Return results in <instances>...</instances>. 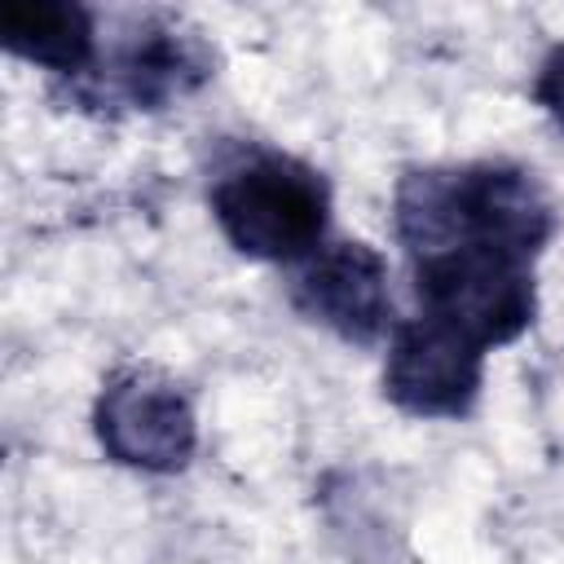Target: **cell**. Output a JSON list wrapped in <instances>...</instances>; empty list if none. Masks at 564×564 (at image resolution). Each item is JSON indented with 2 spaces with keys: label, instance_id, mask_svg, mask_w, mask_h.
Segmentation results:
<instances>
[{
  "label": "cell",
  "instance_id": "5",
  "mask_svg": "<svg viewBox=\"0 0 564 564\" xmlns=\"http://www.w3.org/2000/svg\"><path fill=\"white\" fill-rule=\"evenodd\" d=\"M93 436L101 454L128 471L176 476L194 463L198 414L189 392L154 361H128L106 375L93 401Z\"/></svg>",
  "mask_w": 564,
  "mask_h": 564
},
{
  "label": "cell",
  "instance_id": "1",
  "mask_svg": "<svg viewBox=\"0 0 564 564\" xmlns=\"http://www.w3.org/2000/svg\"><path fill=\"white\" fill-rule=\"evenodd\" d=\"M560 212L542 176L516 159L405 167L392 185V238H507L546 251Z\"/></svg>",
  "mask_w": 564,
  "mask_h": 564
},
{
  "label": "cell",
  "instance_id": "6",
  "mask_svg": "<svg viewBox=\"0 0 564 564\" xmlns=\"http://www.w3.org/2000/svg\"><path fill=\"white\" fill-rule=\"evenodd\" d=\"M286 300L304 322L357 348L388 344L401 317L392 300L388 256L366 238L330 234L313 256L286 269Z\"/></svg>",
  "mask_w": 564,
  "mask_h": 564
},
{
  "label": "cell",
  "instance_id": "3",
  "mask_svg": "<svg viewBox=\"0 0 564 564\" xmlns=\"http://www.w3.org/2000/svg\"><path fill=\"white\" fill-rule=\"evenodd\" d=\"M207 212L238 256L291 269L330 238L335 189L308 159L260 145L216 167Z\"/></svg>",
  "mask_w": 564,
  "mask_h": 564
},
{
  "label": "cell",
  "instance_id": "2",
  "mask_svg": "<svg viewBox=\"0 0 564 564\" xmlns=\"http://www.w3.org/2000/svg\"><path fill=\"white\" fill-rule=\"evenodd\" d=\"M405 273L419 317L454 330L480 352L516 344L538 322V251L502 238L405 242Z\"/></svg>",
  "mask_w": 564,
  "mask_h": 564
},
{
  "label": "cell",
  "instance_id": "4",
  "mask_svg": "<svg viewBox=\"0 0 564 564\" xmlns=\"http://www.w3.org/2000/svg\"><path fill=\"white\" fill-rule=\"evenodd\" d=\"M216 48L203 31L172 13H128L123 31L101 44L84 84L70 88L79 106L97 110H167L216 79Z\"/></svg>",
  "mask_w": 564,
  "mask_h": 564
},
{
  "label": "cell",
  "instance_id": "9",
  "mask_svg": "<svg viewBox=\"0 0 564 564\" xmlns=\"http://www.w3.org/2000/svg\"><path fill=\"white\" fill-rule=\"evenodd\" d=\"M529 97H533V106L564 132V40H555V44L542 53V62H538V70H533V79H529Z\"/></svg>",
  "mask_w": 564,
  "mask_h": 564
},
{
  "label": "cell",
  "instance_id": "8",
  "mask_svg": "<svg viewBox=\"0 0 564 564\" xmlns=\"http://www.w3.org/2000/svg\"><path fill=\"white\" fill-rule=\"evenodd\" d=\"M0 44L70 93L93 75L101 57V13L79 0H4Z\"/></svg>",
  "mask_w": 564,
  "mask_h": 564
},
{
  "label": "cell",
  "instance_id": "7",
  "mask_svg": "<svg viewBox=\"0 0 564 564\" xmlns=\"http://www.w3.org/2000/svg\"><path fill=\"white\" fill-rule=\"evenodd\" d=\"M489 352L454 330L405 313L383 344V397L410 419H467L485 388Z\"/></svg>",
  "mask_w": 564,
  "mask_h": 564
}]
</instances>
